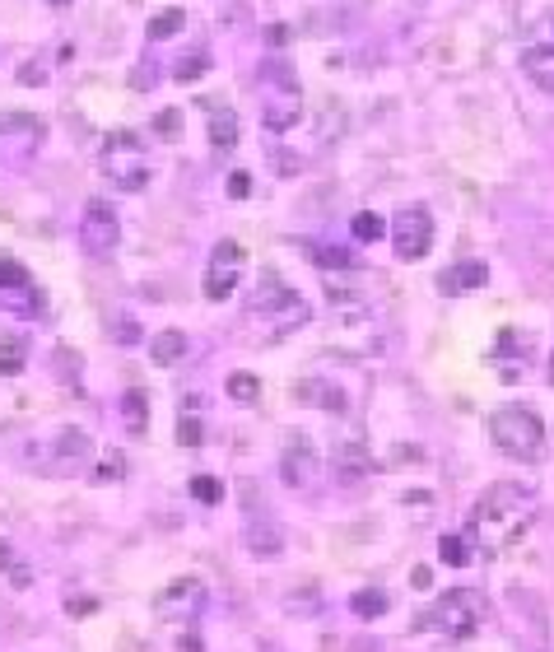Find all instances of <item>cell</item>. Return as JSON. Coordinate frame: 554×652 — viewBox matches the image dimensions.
<instances>
[{"label": "cell", "instance_id": "38", "mask_svg": "<svg viewBox=\"0 0 554 652\" xmlns=\"http://www.w3.org/2000/svg\"><path fill=\"white\" fill-rule=\"evenodd\" d=\"M550 382H554V354H550Z\"/></svg>", "mask_w": 554, "mask_h": 652}, {"label": "cell", "instance_id": "29", "mask_svg": "<svg viewBox=\"0 0 554 652\" xmlns=\"http://www.w3.org/2000/svg\"><path fill=\"white\" fill-rule=\"evenodd\" d=\"M177 443H182V448H201V420H196V415H182V420H177Z\"/></svg>", "mask_w": 554, "mask_h": 652}, {"label": "cell", "instance_id": "7", "mask_svg": "<svg viewBox=\"0 0 554 652\" xmlns=\"http://www.w3.org/2000/svg\"><path fill=\"white\" fill-rule=\"evenodd\" d=\"M387 233H392V247L401 261H424L433 247V215L424 205H406V210H396Z\"/></svg>", "mask_w": 554, "mask_h": 652}, {"label": "cell", "instance_id": "2", "mask_svg": "<svg viewBox=\"0 0 554 652\" xmlns=\"http://www.w3.org/2000/svg\"><path fill=\"white\" fill-rule=\"evenodd\" d=\"M489 438L513 462H541L545 457V424L531 406H499L489 415Z\"/></svg>", "mask_w": 554, "mask_h": 652}, {"label": "cell", "instance_id": "6", "mask_svg": "<svg viewBox=\"0 0 554 652\" xmlns=\"http://www.w3.org/2000/svg\"><path fill=\"white\" fill-rule=\"evenodd\" d=\"M98 163H103V173H108L122 191H145L149 187V154H145L136 131H112V136L103 140Z\"/></svg>", "mask_w": 554, "mask_h": 652}, {"label": "cell", "instance_id": "22", "mask_svg": "<svg viewBox=\"0 0 554 652\" xmlns=\"http://www.w3.org/2000/svg\"><path fill=\"white\" fill-rule=\"evenodd\" d=\"M350 611L359 615V620H378V615L392 611V597H387L382 587H364V592H354L350 597Z\"/></svg>", "mask_w": 554, "mask_h": 652}, {"label": "cell", "instance_id": "1", "mask_svg": "<svg viewBox=\"0 0 554 652\" xmlns=\"http://www.w3.org/2000/svg\"><path fill=\"white\" fill-rule=\"evenodd\" d=\"M531 517H536V489L517 485V480H499V485H489L485 494L475 499L471 531L480 536L485 555H503V550L531 527Z\"/></svg>", "mask_w": 554, "mask_h": 652}, {"label": "cell", "instance_id": "26", "mask_svg": "<svg viewBox=\"0 0 554 652\" xmlns=\"http://www.w3.org/2000/svg\"><path fill=\"white\" fill-rule=\"evenodd\" d=\"M187 489H191V499H196V503H205V508H215V503H224V480H215V476H196Z\"/></svg>", "mask_w": 554, "mask_h": 652}, {"label": "cell", "instance_id": "27", "mask_svg": "<svg viewBox=\"0 0 554 652\" xmlns=\"http://www.w3.org/2000/svg\"><path fill=\"white\" fill-rule=\"evenodd\" d=\"M438 555H443V564L461 569V564H471V541H466V536H443V541H438Z\"/></svg>", "mask_w": 554, "mask_h": 652}, {"label": "cell", "instance_id": "36", "mask_svg": "<svg viewBox=\"0 0 554 652\" xmlns=\"http://www.w3.org/2000/svg\"><path fill=\"white\" fill-rule=\"evenodd\" d=\"M14 559H10V541H0V569H10Z\"/></svg>", "mask_w": 554, "mask_h": 652}, {"label": "cell", "instance_id": "20", "mask_svg": "<svg viewBox=\"0 0 554 652\" xmlns=\"http://www.w3.org/2000/svg\"><path fill=\"white\" fill-rule=\"evenodd\" d=\"M122 424L131 438H140L149 429V396L140 392V387H131V392L122 396Z\"/></svg>", "mask_w": 554, "mask_h": 652}, {"label": "cell", "instance_id": "15", "mask_svg": "<svg viewBox=\"0 0 554 652\" xmlns=\"http://www.w3.org/2000/svg\"><path fill=\"white\" fill-rule=\"evenodd\" d=\"M243 541L257 559H275L284 550V531H280V522H271V517H252L247 531H243Z\"/></svg>", "mask_w": 554, "mask_h": 652}, {"label": "cell", "instance_id": "18", "mask_svg": "<svg viewBox=\"0 0 554 652\" xmlns=\"http://www.w3.org/2000/svg\"><path fill=\"white\" fill-rule=\"evenodd\" d=\"M210 145L215 150H233L238 145V112L229 103H215L210 108Z\"/></svg>", "mask_w": 554, "mask_h": 652}, {"label": "cell", "instance_id": "9", "mask_svg": "<svg viewBox=\"0 0 554 652\" xmlns=\"http://www.w3.org/2000/svg\"><path fill=\"white\" fill-rule=\"evenodd\" d=\"M0 303L19 317H38L42 313V289L33 285V275L19 266L14 257H0Z\"/></svg>", "mask_w": 554, "mask_h": 652}, {"label": "cell", "instance_id": "13", "mask_svg": "<svg viewBox=\"0 0 554 652\" xmlns=\"http://www.w3.org/2000/svg\"><path fill=\"white\" fill-rule=\"evenodd\" d=\"M89 452H94V443H89V434H80V429H66V434L56 438V462H52V476H75L84 462H89Z\"/></svg>", "mask_w": 554, "mask_h": 652}, {"label": "cell", "instance_id": "28", "mask_svg": "<svg viewBox=\"0 0 554 652\" xmlns=\"http://www.w3.org/2000/svg\"><path fill=\"white\" fill-rule=\"evenodd\" d=\"M229 396H233V401H257V396H261V378H257V373H233V378H229Z\"/></svg>", "mask_w": 554, "mask_h": 652}, {"label": "cell", "instance_id": "3", "mask_svg": "<svg viewBox=\"0 0 554 652\" xmlns=\"http://www.w3.org/2000/svg\"><path fill=\"white\" fill-rule=\"evenodd\" d=\"M480 625H485V597L471 592V587H457V592L438 597L429 606V615L419 620V629H438V634H447V639H457V643L475 639Z\"/></svg>", "mask_w": 554, "mask_h": 652}, {"label": "cell", "instance_id": "30", "mask_svg": "<svg viewBox=\"0 0 554 652\" xmlns=\"http://www.w3.org/2000/svg\"><path fill=\"white\" fill-rule=\"evenodd\" d=\"M201 70H210V56H205V52H196V56H191V61H177V80H182V84L201 80Z\"/></svg>", "mask_w": 554, "mask_h": 652}, {"label": "cell", "instance_id": "16", "mask_svg": "<svg viewBox=\"0 0 554 652\" xmlns=\"http://www.w3.org/2000/svg\"><path fill=\"white\" fill-rule=\"evenodd\" d=\"M149 359H154L159 368H173L177 359H187V331L168 326V331H159V336H149Z\"/></svg>", "mask_w": 554, "mask_h": 652}, {"label": "cell", "instance_id": "11", "mask_svg": "<svg viewBox=\"0 0 554 652\" xmlns=\"http://www.w3.org/2000/svg\"><path fill=\"white\" fill-rule=\"evenodd\" d=\"M154 611H159V620H196L205 611V583L201 578H177L159 592Z\"/></svg>", "mask_w": 554, "mask_h": 652}, {"label": "cell", "instance_id": "17", "mask_svg": "<svg viewBox=\"0 0 554 652\" xmlns=\"http://www.w3.org/2000/svg\"><path fill=\"white\" fill-rule=\"evenodd\" d=\"M522 70H527L541 89H554V42H536V47H527V52H522Z\"/></svg>", "mask_w": 554, "mask_h": 652}, {"label": "cell", "instance_id": "14", "mask_svg": "<svg viewBox=\"0 0 554 652\" xmlns=\"http://www.w3.org/2000/svg\"><path fill=\"white\" fill-rule=\"evenodd\" d=\"M331 466H336L340 485H359V480L373 471V452H368L359 438H350V443H340V448H336V462H331Z\"/></svg>", "mask_w": 554, "mask_h": 652}, {"label": "cell", "instance_id": "5", "mask_svg": "<svg viewBox=\"0 0 554 652\" xmlns=\"http://www.w3.org/2000/svg\"><path fill=\"white\" fill-rule=\"evenodd\" d=\"M298 117H303L298 80L284 66H266L261 70V126L271 136H284L289 126H298Z\"/></svg>", "mask_w": 554, "mask_h": 652}, {"label": "cell", "instance_id": "21", "mask_svg": "<svg viewBox=\"0 0 554 652\" xmlns=\"http://www.w3.org/2000/svg\"><path fill=\"white\" fill-rule=\"evenodd\" d=\"M28 364V340L24 336H0V378H19Z\"/></svg>", "mask_w": 554, "mask_h": 652}, {"label": "cell", "instance_id": "35", "mask_svg": "<svg viewBox=\"0 0 554 652\" xmlns=\"http://www.w3.org/2000/svg\"><path fill=\"white\" fill-rule=\"evenodd\" d=\"M19 80H24V84H42V80H47V75H42L38 66H24V70H19Z\"/></svg>", "mask_w": 554, "mask_h": 652}, {"label": "cell", "instance_id": "23", "mask_svg": "<svg viewBox=\"0 0 554 652\" xmlns=\"http://www.w3.org/2000/svg\"><path fill=\"white\" fill-rule=\"evenodd\" d=\"M350 233L359 243H382V238H387V219L373 215V210H359V215L350 219Z\"/></svg>", "mask_w": 554, "mask_h": 652}, {"label": "cell", "instance_id": "33", "mask_svg": "<svg viewBox=\"0 0 554 652\" xmlns=\"http://www.w3.org/2000/svg\"><path fill=\"white\" fill-rule=\"evenodd\" d=\"M117 340H122V345H136V340H140V326L136 322H117Z\"/></svg>", "mask_w": 554, "mask_h": 652}, {"label": "cell", "instance_id": "31", "mask_svg": "<svg viewBox=\"0 0 554 652\" xmlns=\"http://www.w3.org/2000/svg\"><path fill=\"white\" fill-rule=\"evenodd\" d=\"M122 471H126V462L122 457H117V452H112V457H103V466H98V485H108V480H122Z\"/></svg>", "mask_w": 554, "mask_h": 652}, {"label": "cell", "instance_id": "8", "mask_svg": "<svg viewBox=\"0 0 554 652\" xmlns=\"http://www.w3.org/2000/svg\"><path fill=\"white\" fill-rule=\"evenodd\" d=\"M117 243H122V219H117V210H112L108 201H89L80 215V247L94 261H103L117 252Z\"/></svg>", "mask_w": 554, "mask_h": 652}, {"label": "cell", "instance_id": "34", "mask_svg": "<svg viewBox=\"0 0 554 652\" xmlns=\"http://www.w3.org/2000/svg\"><path fill=\"white\" fill-rule=\"evenodd\" d=\"M173 131H177V112L168 108V112L159 117V136H173Z\"/></svg>", "mask_w": 554, "mask_h": 652}, {"label": "cell", "instance_id": "10", "mask_svg": "<svg viewBox=\"0 0 554 652\" xmlns=\"http://www.w3.org/2000/svg\"><path fill=\"white\" fill-rule=\"evenodd\" d=\"M238 280H243V247L233 243V238H224V243H215L210 266H205V299L224 303L238 289Z\"/></svg>", "mask_w": 554, "mask_h": 652}, {"label": "cell", "instance_id": "12", "mask_svg": "<svg viewBox=\"0 0 554 652\" xmlns=\"http://www.w3.org/2000/svg\"><path fill=\"white\" fill-rule=\"evenodd\" d=\"M280 476H284V485H294V489L317 480V452H312L308 434H289L284 457H280Z\"/></svg>", "mask_w": 554, "mask_h": 652}, {"label": "cell", "instance_id": "25", "mask_svg": "<svg viewBox=\"0 0 554 652\" xmlns=\"http://www.w3.org/2000/svg\"><path fill=\"white\" fill-rule=\"evenodd\" d=\"M303 247L317 257V266H322V271H350V266H354V257L345 252V247H322V243H303Z\"/></svg>", "mask_w": 554, "mask_h": 652}, {"label": "cell", "instance_id": "24", "mask_svg": "<svg viewBox=\"0 0 554 652\" xmlns=\"http://www.w3.org/2000/svg\"><path fill=\"white\" fill-rule=\"evenodd\" d=\"M182 24H187V10H159L154 19H149V38L163 42V38H173V33H182Z\"/></svg>", "mask_w": 554, "mask_h": 652}, {"label": "cell", "instance_id": "19", "mask_svg": "<svg viewBox=\"0 0 554 652\" xmlns=\"http://www.w3.org/2000/svg\"><path fill=\"white\" fill-rule=\"evenodd\" d=\"M485 280H489L485 261H457V266L443 275V289H447V294H466V289H480Z\"/></svg>", "mask_w": 554, "mask_h": 652}, {"label": "cell", "instance_id": "32", "mask_svg": "<svg viewBox=\"0 0 554 652\" xmlns=\"http://www.w3.org/2000/svg\"><path fill=\"white\" fill-rule=\"evenodd\" d=\"M229 196H233V201H247V196H252V177H247V173H233L229 177Z\"/></svg>", "mask_w": 554, "mask_h": 652}, {"label": "cell", "instance_id": "37", "mask_svg": "<svg viewBox=\"0 0 554 652\" xmlns=\"http://www.w3.org/2000/svg\"><path fill=\"white\" fill-rule=\"evenodd\" d=\"M47 5H52V10H66V5H75V0H47Z\"/></svg>", "mask_w": 554, "mask_h": 652}, {"label": "cell", "instance_id": "4", "mask_svg": "<svg viewBox=\"0 0 554 652\" xmlns=\"http://www.w3.org/2000/svg\"><path fill=\"white\" fill-rule=\"evenodd\" d=\"M252 317H261L271 336H289L294 326L308 322V303H303L298 289L284 285L275 271H266L257 285V299H252Z\"/></svg>", "mask_w": 554, "mask_h": 652}]
</instances>
